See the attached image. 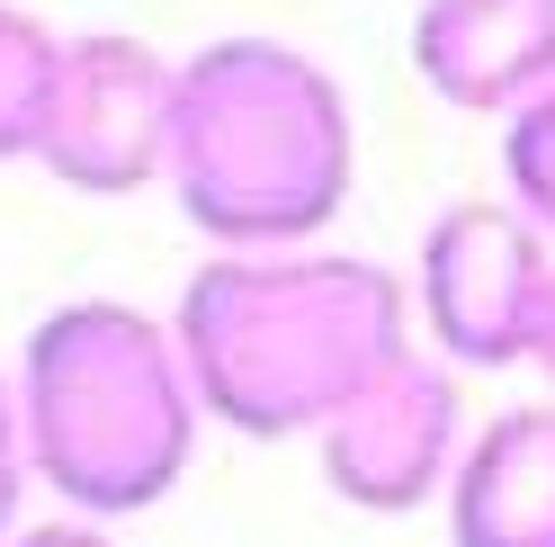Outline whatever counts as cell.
Returning a JSON list of instances; mask_svg holds the SVG:
<instances>
[{
	"label": "cell",
	"mask_w": 555,
	"mask_h": 547,
	"mask_svg": "<svg viewBox=\"0 0 555 547\" xmlns=\"http://www.w3.org/2000/svg\"><path fill=\"white\" fill-rule=\"evenodd\" d=\"M180 359L216 431L314 440L395 351H412V288L367 252H206L170 305Z\"/></svg>",
	"instance_id": "6da1fadb"
},
{
	"label": "cell",
	"mask_w": 555,
	"mask_h": 547,
	"mask_svg": "<svg viewBox=\"0 0 555 547\" xmlns=\"http://www.w3.org/2000/svg\"><path fill=\"white\" fill-rule=\"evenodd\" d=\"M359 180V117L323 54L287 37H216L180 54L170 207L216 252L323 243Z\"/></svg>",
	"instance_id": "7a4b0ae2"
},
{
	"label": "cell",
	"mask_w": 555,
	"mask_h": 547,
	"mask_svg": "<svg viewBox=\"0 0 555 547\" xmlns=\"http://www.w3.org/2000/svg\"><path fill=\"white\" fill-rule=\"evenodd\" d=\"M10 378H18L37 494L108 530L180 494V475L197 467V440L216 431L170 315L126 296H73L37 315Z\"/></svg>",
	"instance_id": "3957f363"
},
{
	"label": "cell",
	"mask_w": 555,
	"mask_h": 547,
	"mask_svg": "<svg viewBox=\"0 0 555 547\" xmlns=\"http://www.w3.org/2000/svg\"><path fill=\"white\" fill-rule=\"evenodd\" d=\"M555 233L519 216L511 198H457L422 225L412 252V341L439 351L457 378H493V368L529 359V315L546 296Z\"/></svg>",
	"instance_id": "277c9868"
},
{
	"label": "cell",
	"mask_w": 555,
	"mask_h": 547,
	"mask_svg": "<svg viewBox=\"0 0 555 547\" xmlns=\"http://www.w3.org/2000/svg\"><path fill=\"white\" fill-rule=\"evenodd\" d=\"M170 117H180V54L126 27H63L37 170L81 198H144L170 180Z\"/></svg>",
	"instance_id": "5b68a950"
},
{
	"label": "cell",
	"mask_w": 555,
	"mask_h": 547,
	"mask_svg": "<svg viewBox=\"0 0 555 547\" xmlns=\"http://www.w3.org/2000/svg\"><path fill=\"white\" fill-rule=\"evenodd\" d=\"M466 458V386L439 351H395L376 378L340 404V414L314 431V467H323V494L350 503V511H422L448 494V475Z\"/></svg>",
	"instance_id": "8992f818"
},
{
	"label": "cell",
	"mask_w": 555,
	"mask_h": 547,
	"mask_svg": "<svg viewBox=\"0 0 555 547\" xmlns=\"http://www.w3.org/2000/svg\"><path fill=\"white\" fill-rule=\"evenodd\" d=\"M412 81L457 117H519L555 90V0H422Z\"/></svg>",
	"instance_id": "52a82bcc"
},
{
	"label": "cell",
	"mask_w": 555,
	"mask_h": 547,
	"mask_svg": "<svg viewBox=\"0 0 555 547\" xmlns=\"http://www.w3.org/2000/svg\"><path fill=\"white\" fill-rule=\"evenodd\" d=\"M448 547H555V395L502 404L448 475Z\"/></svg>",
	"instance_id": "ba28073f"
},
{
	"label": "cell",
	"mask_w": 555,
	"mask_h": 547,
	"mask_svg": "<svg viewBox=\"0 0 555 547\" xmlns=\"http://www.w3.org/2000/svg\"><path fill=\"white\" fill-rule=\"evenodd\" d=\"M54 63H63V27L18 10V0H0V162H37Z\"/></svg>",
	"instance_id": "9c48e42d"
},
{
	"label": "cell",
	"mask_w": 555,
	"mask_h": 547,
	"mask_svg": "<svg viewBox=\"0 0 555 547\" xmlns=\"http://www.w3.org/2000/svg\"><path fill=\"white\" fill-rule=\"evenodd\" d=\"M502 198L555 233V90H538L519 117H502Z\"/></svg>",
	"instance_id": "30bf717a"
},
{
	"label": "cell",
	"mask_w": 555,
	"mask_h": 547,
	"mask_svg": "<svg viewBox=\"0 0 555 547\" xmlns=\"http://www.w3.org/2000/svg\"><path fill=\"white\" fill-rule=\"evenodd\" d=\"M27 494H37V467H27V422H18V378L0 359V538L27 521Z\"/></svg>",
	"instance_id": "8fae6325"
},
{
	"label": "cell",
	"mask_w": 555,
	"mask_h": 547,
	"mask_svg": "<svg viewBox=\"0 0 555 547\" xmlns=\"http://www.w3.org/2000/svg\"><path fill=\"white\" fill-rule=\"evenodd\" d=\"M0 547H117L108 521H81V511H54V521H18Z\"/></svg>",
	"instance_id": "7c38bea8"
},
{
	"label": "cell",
	"mask_w": 555,
	"mask_h": 547,
	"mask_svg": "<svg viewBox=\"0 0 555 547\" xmlns=\"http://www.w3.org/2000/svg\"><path fill=\"white\" fill-rule=\"evenodd\" d=\"M519 368H538V378L555 386V269H546V296H538V315H529V359Z\"/></svg>",
	"instance_id": "4fadbf2b"
}]
</instances>
